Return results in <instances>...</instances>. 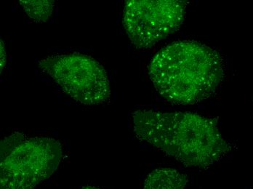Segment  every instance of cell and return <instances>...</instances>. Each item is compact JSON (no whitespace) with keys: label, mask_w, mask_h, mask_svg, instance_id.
<instances>
[{"label":"cell","mask_w":253,"mask_h":189,"mask_svg":"<svg viewBox=\"0 0 253 189\" xmlns=\"http://www.w3.org/2000/svg\"><path fill=\"white\" fill-rule=\"evenodd\" d=\"M132 124L139 139L186 167L208 168L231 151L215 120L192 112L138 110Z\"/></svg>","instance_id":"obj_1"},{"label":"cell","mask_w":253,"mask_h":189,"mask_svg":"<svg viewBox=\"0 0 253 189\" xmlns=\"http://www.w3.org/2000/svg\"><path fill=\"white\" fill-rule=\"evenodd\" d=\"M149 76L165 100L191 105L215 93L224 77V63L221 55L206 44L176 41L153 58Z\"/></svg>","instance_id":"obj_2"},{"label":"cell","mask_w":253,"mask_h":189,"mask_svg":"<svg viewBox=\"0 0 253 189\" xmlns=\"http://www.w3.org/2000/svg\"><path fill=\"white\" fill-rule=\"evenodd\" d=\"M62 147L54 138L15 133L0 144V189H34L58 169Z\"/></svg>","instance_id":"obj_3"},{"label":"cell","mask_w":253,"mask_h":189,"mask_svg":"<svg viewBox=\"0 0 253 189\" xmlns=\"http://www.w3.org/2000/svg\"><path fill=\"white\" fill-rule=\"evenodd\" d=\"M39 67L80 104L98 105L110 98L106 71L88 55L79 53L52 55L40 60Z\"/></svg>","instance_id":"obj_4"},{"label":"cell","mask_w":253,"mask_h":189,"mask_svg":"<svg viewBox=\"0 0 253 189\" xmlns=\"http://www.w3.org/2000/svg\"><path fill=\"white\" fill-rule=\"evenodd\" d=\"M187 2L178 0H129L123 25L136 48L152 47L181 27Z\"/></svg>","instance_id":"obj_5"},{"label":"cell","mask_w":253,"mask_h":189,"mask_svg":"<svg viewBox=\"0 0 253 189\" xmlns=\"http://www.w3.org/2000/svg\"><path fill=\"white\" fill-rule=\"evenodd\" d=\"M188 176L170 167L159 168L149 173L143 189H186Z\"/></svg>","instance_id":"obj_6"},{"label":"cell","mask_w":253,"mask_h":189,"mask_svg":"<svg viewBox=\"0 0 253 189\" xmlns=\"http://www.w3.org/2000/svg\"><path fill=\"white\" fill-rule=\"evenodd\" d=\"M26 13L37 22H46L52 15L54 1H20Z\"/></svg>","instance_id":"obj_7"},{"label":"cell","mask_w":253,"mask_h":189,"mask_svg":"<svg viewBox=\"0 0 253 189\" xmlns=\"http://www.w3.org/2000/svg\"><path fill=\"white\" fill-rule=\"evenodd\" d=\"M6 64V53L4 50V44L2 40H1V72L4 69Z\"/></svg>","instance_id":"obj_8"},{"label":"cell","mask_w":253,"mask_h":189,"mask_svg":"<svg viewBox=\"0 0 253 189\" xmlns=\"http://www.w3.org/2000/svg\"><path fill=\"white\" fill-rule=\"evenodd\" d=\"M80 189H100L96 188V187H83V188H81Z\"/></svg>","instance_id":"obj_9"}]
</instances>
